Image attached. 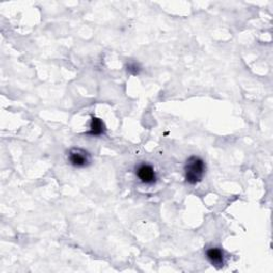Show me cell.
Masks as SVG:
<instances>
[{
  "instance_id": "obj_1",
  "label": "cell",
  "mask_w": 273,
  "mask_h": 273,
  "mask_svg": "<svg viewBox=\"0 0 273 273\" xmlns=\"http://www.w3.org/2000/svg\"><path fill=\"white\" fill-rule=\"evenodd\" d=\"M185 179L189 185H198L206 173V163L199 156H190L184 167Z\"/></svg>"
},
{
  "instance_id": "obj_2",
  "label": "cell",
  "mask_w": 273,
  "mask_h": 273,
  "mask_svg": "<svg viewBox=\"0 0 273 273\" xmlns=\"http://www.w3.org/2000/svg\"><path fill=\"white\" fill-rule=\"evenodd\" d=\"M67 160L74 168L84 169L92 162V157L88 151L81 147H72L67 153Z\"/></svg>"
},
{
  "instance_id": "obj_3",
  "label": "cell",
  "mask_w": 273,
  "mask_h": 273,
  "mask_svg": "<svg viewBox=\"0 0 273 273\" xmlns=\"http://www.w3.org/2000/svg\"><path fill=\"white\" fill-rule=\"evenodd\" d=\"M135 175L141 183L145 185H153L157 181V173L153 166L149 163H141L135 169Z\"/></svg>"
},
{
  "instance_id": "obj_4",
  "label": "cell",
  "mask_w": 273,
  "mask_h": 273,
  "mask_svg": "<svg viewBox=\"0 0 273 273\" xmlns=\"http://www.w3.org/2000/svg\"><path fill=\"white\" fill-rule=\"evenodd\" d=\"M106 130H107V128H106V125H105L104 121L99 118L92 117L91 118L90 128L86 132V134L91 135V137H100V135L105 134Z\"/></svg>"
},
{
  "instance_id": "obj_5",
  "label": "cell",
  "mask_w": 273,
  "mask_h": 273,
  "mask_svg": "<svg viewBox=\"0 0 273 273\" xmlns=\"http://www.w3.org/2000/svg\"><path fill=\"white\" fill-rule=\"evenodd\" d=\"M206 257L209 263L214 267H222L224 265V253L219 248H209L206 250Z\"/></svg>"
},
{
  "instance_id": "obj_6",
  "label": "cell",
  "mask_w": 273,
  "mask_h": 273,
  "mask_svg": "<svg viewBox=\"0 0 273 273\" xmlns=\"http://www.w3.org/2000/svg\"><path fill=\"white\" fill-rule=\"evenodd\" d=\"M125 67H126L127 73L132 75V76H138L142 71L140 64L137 63V62H129L126 64V66Z\"/></svg>"
}]
</instances>
